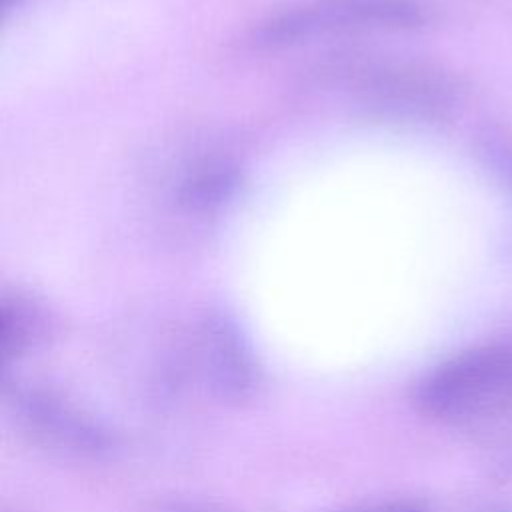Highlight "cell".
Instances as JSON below:
<instances>
[{
    "label": "cell",
    "instance_id": "3957f363",
    "mask_svg": "<svg viewBox=\"0 0 512 512\" xmlns=\"http://www.w3.org/2000/svg\"><path fill=\"white\" fill-rule=\"evenodd\" d=\"M16 406L18 416L32 434L48 446L74 452H100L108 446L104 432L96 424L52 396L24 392L16 398Z\"/></svg>",
    "mask_w": 512,
    "mask_h": 512
},
{
    "label": "cell",
    "instance_id": "277c9868",
    "mask_svg": "<svg viewBox=\"0 0 512 512\" xmlns=\"http://www.w3.org/2000/svg\"><path fill=\"white\" fill-rule=\"evenodd\" d=\"M200 352L210 386L226 398H242L254 386V366L242 340L222 320L202 328Z\"/></svg>",
    "mask_w": 512,
    "mask_h": 512
},
{
    "label": "cell",
    "instance_id": "9c48e42d",
    "mask_svg": "<svg viewBox=\"0 0 512 512\" xmlns=\"http://www.w3.org/2000/svg\"><path fill=\"white\" fill-rule=\"evenodd\" d=\"M174 512H212L208 508H194V506H186V508H176Z\"/></svg>",
    "mask_w": 512,
    "mask_h": 512
},
{
    "label": "cell",
    "instance_id": "7a4b0ae2",
    "mask_svg": "<svg viewBox=\"0 0 512 512\" xmlns=\"http://www.w3.org/2000/svg\"><path fill=\"white\" fill-rule=\"evenodd\" d=\"M424 22L412 0H320L268 20L256 34L264 46H286L350 28H414Z\"/></svg>",
    "mask_w": 512,
    "mask_h": 512
},
{
    "label": "cell",
    "instance_id": "8992f818",
    "mask_svg": "<svg viewBox=\"0 0 512 512\" xmlns=\"http://www.w3.org/2000/svg\"><path fill=\"white\" fill-rule=\"evenodd\" d=\"M236 186V170L222 164L208 166L184 180L180 188V202L190 210H210L226 202Z\"/></svg>",
    "mask_w": 512,
    "mask_h": 512
},
{
    "label": "cell",
    "instance_id": "ba28073f",
    "mask_svg": "<svg viewBox=\"0 0 512 512\" xmlns=\"http://www.w3.org/2000/svg\"><path fill=\"white\" fill-rule=\"evenodd\" d=\"M26 0H2V10L8 14L10 10H14V8H18V6H22Z\"/></svg>",
    "mask_w": 512,
    "mask_h": 512
},
{
    "label": "cell",
    "instance_id": "5b68a950",
    "mask_svg": "<svg viewBox=\"0 0 512 512\" xmlns=\"http://www.w3.org/2000/svg\"><path fill=\"white\" fill-rule=\"evenodd\" d=\"M46 332V314L32 298L14 292L0 304V352L4 364L24 356Z\"/></svg>",
    "mask_w": 512,
    "mask_h": 512
},
{
    "label": "cell",
    "instance_id": "6da1fadb",
    "mask_svg": "<svg viewBox=\"0 0 512 512\" xmlns=\"http://www.w3.org/2000/svg\"><path fill=\"white\" fill-rule=\"evenodd\" d=\"M416 406L430 418L466 424L512 410V344L492 342L464 350L416 384Z\"/></svg>",
    "mask_w": 512,
    "mask_h": 512
},
{
    "label": "cell",
    "instance_id": "52a82bcc",
    "mask_svg": "<svg viewBox=\"0 0 512 512\" xmlns=\"http://www.w3.org/2000/svg\"><path fill=\"white\" fill-rule=\"evenodd\" d=\"M366 512H424L420 506L416 504H388V506H380V508H372V510H366Z\"/></svg>",
    "mask_w": 512,
    "mask_h": 512
}]
</instances>
